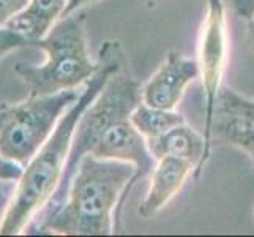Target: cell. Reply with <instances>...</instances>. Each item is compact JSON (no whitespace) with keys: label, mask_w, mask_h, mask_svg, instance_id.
<instances>
[{"label":"cell","mask_w":254,"mask_h":237,"mask_svg":"<svg viewBox=\"0 0 254 237\" xmlns=\"http://www.w3.org/2000/svg\"><path fill=\"white\" fill-rule=\"evenodd\" d=\"M68 0H30L24 10L6 24L30 41L43 38L56 24L57 17L64 14Z\"/></svg>","instance_id":"11"},{"label":"cell","mask_w":254,"mask_h":237,"mask_svg":"<svg viewBox=\"0 0 254 237\" xmlns=\"http://www.w3.org/2000/svg\"><path fill=\"white\" fill-rule=\"evenodd\" d=\"M17 183H19V180L16 179H0V226H2L8 209H10L16 196Z\"/></svg>","instance_id":"14"},{"label":"cell","mask_w":254,"mask_h":237,"mask_svg":"<svg viewBox=\"0 0 254 237\" xmlns=\"http://www.w3.org/2000/svg\"><path fill=\"white\" fill-rule=\"evenodd\" d=\"M29 2L30 0H0V27H5L29 5Z\"/></svg>","instance_id":"15"},{"label":"cell","mask_w":254,"mask_h":237,"mask_svg":"<svg viewBox=\"0 0 254 237\" xmlns=\"http://www.w3.org/2000/svg\"><path fill=\"white\" fill-rule=\"evenodd\" d=\"M213 139L242 149L254 166V100L232 89H221L213 116L212 143Z\"/></svg>","instance_id":"7"},{"label":"cell","mask_w":254,"mask_h":237,"mask_svg":"<svg viewBox=\"0 0 254 237\" xmlns=\"http://www.w3.org/2000/svg\"><path fill=\"white\" fill-rule=\"evenodd\" d=\"M79 98L74 89L29 96L25 101L0 106V154L27 166L54 131L66 108Z\"/></svg>","instance_id":"5"},{"label":"cell","mask_w":254,"mask_h":237,"mask_svg":"<svg viewBox=\"0 0 254 237\" xmlns=\"http://www.w3.org/2000/svg\"><path fill=\"white\" fill-rule=\"evenodd\" d=\"M131 122L147 141V139L160 138L172 128L185 124V117L180 112L153 108L141 103L131 114Z\"/></svg>","instance_id":"12"},{"label":"cell","mask_w":254,"mask_h":237,"mask_svg":"<svg viewBox=\"0 0 254 237\" xmlns=\"http://www.w3.org/2000/svg\"><path fill=\"white\" fill-rule=\"evenodd\" d=\"M35 48L46 52L43 65H27L19 62L14 72L19 76L29 96L52 95L76 89L95 75L98 62L93 64L85 37V14L79 10L64 16L40 40H35Z\"/></svg>","instance_id":"4"},{"label":"cell","mask_w":254,"mask_h":237,"mask_svg":"<svg viewBox=\"0 0 254 237\" xmlns=\"http://www.w3.org/2000/svg\"><path fill=\"white\" fill-rule=\"evenodd\" d=\"M21 46H30V41L10 27H0V57Z\"/></svg>","instance_id":"13"},{"label":"cell","mask_w":254,"mask_h":237,"mask_svg":"<svg viewBox=\"0 0 254 237\" xmlns=\"http://www.w3.org/2000/svg\"><path fill=\"white\" fill-rule=\"evenodd\" d=\"M141 103L142 87L133 78L125 62L109 78L93 103L82 112L59 185L48 203L32 217L27 226L45 222L65 204L77 166L85 155L133 163L136 166L134 182L145 177L148 172H153L156 160L148 151L145 138L131 122V114Z\"/></svg>","instance_id":"1"},{"label":"cell","mask_w":254,"mask_h":237,"mask_svg":"<svg viewBox=\"0 0 254 237\" xmlns=\"http://www.w3.org/2000/svg\"><path fill=\"white\" fill-rule=\"evenodd\" d=\"M147 147L156 161L163 157H177L194 164L196 180L202 174V158L205 151L204 136H200L187 124L172 128L160 138L147 139Z\"/></svg>","instance_id":"10"},{"label":"cell","mask_w":254,"mask_h":237,"mask_svg":"<svg viewBox=\"0 0 254 237\" xmlns=\"http://www.w3.org/2000/svg\"><path fill=\"white\" fill-rule=\"evenodd\" d=\"M93 2H96V0H68V3H66V6H65V11H64L62 16H66V14H69V13H74V11H77V10H81L82 6L90 5V3H93Z\"/></svg>","instance_id":"18"},{"label":"cell","mask_w":254,"mask_h":237,"mask_svg":"<svg viewBox=\"0 0 254 237\" xmlns=\"http://www.w3.org/2000/svg\"><path fill=\"white\" fill-rule=\"evenodd\" d=\"M248 32H250V38H251V41L254 43V14H253V17L250 19V27H248Z\"/></svg>","instance_id":"19"},{"label":"cell","mask_w":254,"mask_h":237,"mask_svg":"<svg viewBox=\"0 0 254 237\" xmlns=\"http://www.w3.org/2000/svg\"><path fill=\"white\" fill-rule=\"evenodd\" d=\"M194 164L177 157H163L153 168L150 188L139 206V215L150 218L177 195Z\"/></svg>","instance_id":"9"},{"label":"cell","mask_w":254,"mask_h":237,"mask_svg":"<svg viewBox=\"0 0 254 237\" xmlns=\"http://www.w3.org/2000/svg\"><path fill=\"white\" fill-rule=\"evenodd\" d=\"M227 62V32L223 0H208L205 19L202 22L197 49L199 75L202 78V89L205 98L204 108V143L205 151L202 158V169L212 151V127L218 95L221 92L223 73Z\"/></svg>","instance_id":"6"},{"label":"cell","mask_w":254,"mask_h":237,"mask_svg":"<svg viewBox=\"0 0 254 237\" xmlns=\"http://www.w3.org/2000/svg\"><path fill=\"white\" fill-rule=\"evenodd\" d=\"M234 10L243 19H251L254 14V0H232Z\"/></svg>","instance_id":"17"},{"label":"cell","mask_w":254,"mask_h":237,"mask_svg":"<svg viewBox=\"0 0 254 237\" xmlns=\"http://www.w3.org/2000/svg\"><path fill=\"white\" fill-rule=\"evenodd\" d=\"M24 174V166L11 161L0 154V179H16L19 180Z\"/></svg>","instance_id":"16"},{"label":"cell","mask_w":254,"mask_h":237,"mask_svg":"<svg viewBox=\"0 0 254 237\" xmlns=\"http://www.w3.org/2000/svg\"><path fill=\"white\" fill-rule=\"evenodd\" d=\"M199 75L196 60L169 52L155 75L142 87V103L153 108L174 111L180 103L187 85Z\"/></svg>","instance_id":"8"},{"label":"cell","mask_w":254,"mask_h":237,"mask_svg":"<svg viewBox=\"0 0 254 237\" xmlns=\"http://www.w3.org/2000/svg\"><path fill=\"white\" fill-rule=\"evenodd\" d=\"M136 166L129 161L85 155L69 185L65 204L25 234L108 236L114 231L112 212L134 183Z\"/></svg>","instance_id":"3"},{"label":"cell","mask_w":254,"mask_h":237,"mask_svg":"<svg viewBox=\"0 0 254 237\" xmlns=\"http://www.w3.org/2000/svg\"><path fill=\"white\" fill-rule=\"evenodd\" d=\"M127 62L124 49L119 41L108 40L100 48L98 68L87 81L84 92L64 114L48 141L41 146L17 183V191L6 217L0 226L2 236L21 234L32 217L45 206L56 191L62 177L65 163L71 147V139L82 112L100 95L109 78Z\"/></svg>","instance_id":"2"}]
</instances>
